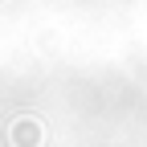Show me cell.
<instances>
[{
	"mask_svg": "<svg viewBox=\"0 0 147 147\" xmlns=\"http://www.w3.org/2000/svg\"><path fill=\"white\" fill-rule=\"evenodd\" d=\"M8 147H45V127H41V119H33V115L12 119V127H8Z\"/></svg>",
	"mask_w": 147,
	"mask_h": 147,
	"instance_id": "obj_1",
	"label": "cell"
}]
</instances>
